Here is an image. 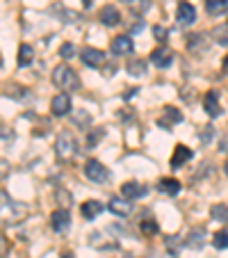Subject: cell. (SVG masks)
I'll return each instance as SVG.
<instances>
[{
	"label": "cell",
	"instance_id": "obj_1",
	"mask_svg": "<svg viewBox=\"0 0 228 258\" xmlns=\"http://www.w3.org/2000/svg\"><path fill=\"white\" fill-rule=\"evenodd\" d=\"M25 215V208L14 201L5 190H0V226H14Z\"/></svg>",
	"mask_w": 228,
	"mask_h": 258
},
{
	"label": "cell",
	"instance_id": "obj_2",
	"mask_svg": "<svg viewBox=\"0 0 228 258\" xmlns=\"http://www.w3.org/2000/svg\"><path fill=\"white\" fill-rule=\"evenodd\" d=\"M53 83H55V87H59L64 94H66V92H75V89L80 87L78 73L73 71L68 64H59V67H55V71H53Z\"/></svg>",
	"mask_w": 228,
	"mask_h": 258
},
{
	"label": "cell",
	"instance_id": "obj_3",
	"mask_svg": "<svg viewBox=\"0 0 228 258\" xmlns=\"http://www.w3.org/2000/svg\"><path fill=\"white\" fill-rule=\"evenodd\" d=\"M55 153H57V158L64 162L75 158V153H78V142H75V137L68 131H62L57 135V140H55Z\"/></svg>",
	"mask_w": 228,
	"mask_h": 258
},
{
	"label": "cell",
	"instance_id": "obj_4",
	"mask_svg": "<svg viewBox=\"0 0 228 258\" xmlns=\"http://www.w3.org/2000/svg\"><path fill=\"white\" fill-rule=\"evenodd\" d=\"M85 176H87L92 183H98V185H103V183L110 180L107 167H103V162H98V160H89L87 165H85Z\"/></svg>",
	"mask_w": 228,
	"mask_h": 258
},
{
	"label": "cell",
	"instance_id": "obj_5",
	"mask_svg": "<svg viewBox=\"0 0 228 258\" xmlns=\"http://www.w3.org/2000/svg\"><path fill=\"white\" fill-rule=\"evenodd\" d=\"M80 59H83V64H87V67L98 69L105 62V53L98 48H92V46H85V48L80 50Z\"/></svg>",
	"mask_w": 228,
	"mask_h": 258
},
{
	"label": "cell",
	"instance_id": "obj_6",
	"mask_svg": "<svg viewBox=\"0 0 228 258\" xmlns=\"http://www.w3.org/2000/svg\"><path fill=\"white\" fill-rule=\"evenodd\" d=\"M110 50H112V55H130L132 50H135V44H132L130 34H119V37H114L110 44Z\"/></svg>",
	"mask_w": 228,
	"mask_h": 258
},
{
	"label": "cell",
	"instance_id": "obj_7",
	"mask_svg": "<svg viewBox=\"0 0 228 258\" xmlns=\"http://www.w3.org/2000/svg\"><path fill=\"white\" fill-rule=\"evenodd\" d=\"M50 112L55 117H66L71 112V96L68 94H55V98L50 101Z\"/></svg>",
	"mask_w": 228,
	"mask_h": 258
},
{
	"label": "cell",
	"instance_id": "obj_8",
	"mask_svg": "<svg viewBox=\"0 0 228 258\" xmlns=\"http://www.w3.org/2000/svg\"><path fill=\"white\" fill-rule=\"evenodd\" d=\"M98 21H101L103 25H107V28H114V25L121 23V12H119L114 5H105V7H101V12H98Z\"/></svg>",
	"mask_w": 228,
	"mask_h": 258
},
{
	"label": "cell",
	"instance_id": "obj_9",
	"mask_svg": "<svg viewBox=\"0 0 228 258\" xmlns=\"http://www.w3.org/2000/svg\"><path fill=\"white\" fill-rule=\"evenodd\" d=\"M68 224H71V215H68L66 208L53 210V215H50V226H53V231L62 233V231L68 229Z\"/></svg>",
	"mask_w": 228,
	"mask_h": 258
},
{
	"label": "cell",
	"instance_id": "obj_10",
	"mask_svg": "<svg viewBox=\"0 0 228 258\" xmlns=\"http://www.w3.org/2000/svg\"><path fill=\"white\" fill-rule=\"evenodd\" d=\"M107 208H110L114 215H119V217H128L130 210H132V204L126 199V197H110Z\"/></svg>",
	"mask_w": 228,
	"mask_h": 258
},
{
	"label": "cell",
	"instance_id": "obj_11",
	"mask_svg": "<svg viewBox=\"0 0 228 258\" xmlns=\"http://www.w3.org/2000/svg\"><path fill=\"white\" fill-rule=\"evenodd\" d=\"M171 62H174V53L169 48H165V46H160V48H156L150 53V64L158 69H167Z\"/></svg>",
	"mask_w": 228,
	"mask_h": 258
},
{
	"label": "cell",
	"instance_id": "obj_12",
	"mask_svg": "<svg viewBox=\"0 0 228 258\" xmlns=\"http://www.w3.org/2000/svg\"><path fill=\"white\" fill-rule=\"evenodd\" d=\"M203 107H205V112H208V117L217 119L221 117V103H219V94L217 92H208L203 96Z\"/></svg>",
	"mask_w": 228,
	"mask_h": 258
},
{
	"label": "cell",
	"instance_id": "obj_13",
	"mask_svg": "<svg viewBox=\"0 0 228 258\" xmlns=\"http://www.w3.org/2000/svg\"><path fill=\"white\" fill-rule=\"evenodd\" d=\"M146 192H148V187L141 185V183H137V180H128V183H123V185H121V195L126 197L128 201H130V199H139V197H144Z\"/></svg>",
	"mask_w": 228,
	"mask_h": 258
},
{
	"label": "cell",
	"instance_id": "obj_14",
	"mask_svg": "<svg viewBox=\"0 0 228 258\" xmlns=\"http://www.w3.org/2000/svg\"><path fill=\"white\" fill-rule=\"evenodd\" d=\"M176 19H178V23L180 25H192L196 21V10L189 3H180L178 5V10H176Z\"/></svg>",
	"mask_w": 228,
	"mask_h": 258
},
{
	"label": "cell",
	"instance_id": "obj_15",
	"mask_svg": "<svg viewBox=\"0 0 228 258\" xmlns=\"http://www.w3.org/2000/svg\"><path fill=\"white\" fill-rule=\"evenodd\" d=\"M162 112H165V114L158 119V123H160L162 128H171V126H176V123L183 121V112H180V110H176V107H171V105H167Z\"/></svg>",
	"mask_w": 228,
	"mask_h": 258
},
{
	"label": "cell",
	"instance_id": "obj_16",
	"mask_svg": "<svg viewBox=\"0 0 228 258\" xmlns=\"http://www.w3.org/2000/svg\"><path fill=\"white\" fill-rule=\"evenodd\" d=\"M187 160H192V149H189V146H185V144H178L174 149V156H171L169 165L174 167V169H180V167H183Z\"/></svg>",
	"mask_w": 228,
	"mask_h": 258
},
{
	"label": "cell",
	"instance_id": "obj_17",
	"mask_svg": "<svg viewBox=\"0 0 228 258\" xmlns=\"http://www.w3.org/2000/svg\"><path fill=\"white\" fill-rule=\"evenodd\" d=\"M103 208H105V206H103L101 201L89 199V201H85V204L80 206V213H83L85 219H94V217H98V215L103 213Z\"/></svg>",
	"mask_w": 228,
	"mask_h": 258
},
{
	"label": "cell",
	"instance_id": "obj_18",
	"mask_svg": "<svg viewBox=\"0 0 228 258\" xmlns=\"http://www.w3.org/2000/svg\"><path fill=\"white\" fill-rule=\"evenodd\" d=\"M205 12L210 16L228 14V0H205Z\"/></svg>",
	"mask_w": 228,
	"mask_h": 258
},
{
	"label": "cell",
	"instance_id": "obj_19",
	"mask_svg": "<svg viewBox=\"0 0 228 258\" xmlns=\"http://www.w3.org/2000/svg\"><path fill=\"white\" fill-rule=\"evenodd\" d=\"M203 244H205V231L203 229H194L187 235V240H185V247H189V249H203Z\"/></svg>",
	"mask_w": 228,
	"mask_h": 258
},
{
	"label": "cell",
	"instance_id": "obj_20",
	"mask_svg": "<svg viewBox=\"0 0 228 258\" xmlns=\"http://www.w3.org/2000/svg\"><path fill=\"white\" fill-rule=\"evenodd\" d=\"M158 190H160L162 195L176 197L180 192V183L176 178H160V183H158Z\"/></svg>",
	"mask_w": 228,
	"mask_h": 258
},
{
	"label": "cell",
	"instance_id": "obj_21",
	"mask_svg": "<svg viewBox=\"0 0 228 258\" xmlns=\"http://www.w3.org/2000/svg\"><path fill=\"white\" fill-rule=\"evenodd\" d=\"M34 57V50L30 44H21L19 46V53H16V67H28Z\"/></svg>",
	"mask_w": 228,
	"mask_h": 258
},
{
	"label": "cell",
	"instance_id": "obj_22",
	"mask_svg": "<svg viewBox=\"0 0 228 258\" xmlns=\"http://www.w3.org/2000/svg\"><path fill=\"white\" fill-rule=\"evenodd\" d=\"M128 10L135 16H144L146 12L150 10V0H130V3H128Z\"/></svg>",
	"mask_w": 228,
	"mask_h": 258
},
{
	"label": "cell",
	"instance_id": "obj_23",
	"mask_svg": "<svg viewBox=\"0 0 228 258\" xmlns=\"http://www.w3.org/2000/svg\"><path fill=\"white\" fill-rule=\"evenodd\" d=\"M73 123L78 128H87V126H92V117H89V112H85V110H75V112H73Z\"/></svg>",
	"mask_w": 228,
	"mask_h": 258
},
{
	"label": "cell",
	"instance_id": "obj_24",
	"mask_svg": "<svg viewBox=\"0 0 228 258\" xmlns=\"http://www.w3.org/2000/svg\"><path fill=\"white\" fill-rule=\"evenodd\" d=\"M128 73H130V76H146V62L144 59H132V62H128Z\"/></svg>",
	"mask_w": 228,
	"mask_h": 258
},
{
	"label": "cell",
	"instance_id": "obj_25",
	"mask_svg": "<svg viewBox=\"0 0 228 258\" xmlns=\"http://www.w3.org/2000/svg\"><path fill=\"white\" fill-rule=\"evenodd\" d=\"M212 37L221 46H228V25H217V28L212 30Z\"/></svg>",
	"mask_w": 228,
	"mask_h": 258
},
{
	"label": "cell",
	"instance_id": "obj_26",
	"mask_svg": "<svg viewBox=\"0 0 228 258\" xmlns=\"http://www.w3.org/2000/svg\"><path fill=\"white\" fill-rule=\"evenodd\" d=\"M212 244H214V249H228V231H219V233H214Z\"/></svg>",
	"mask_w": 228,
	"mask_h": 258
},
{
	"label": "cell",
	"instance_id": "obj_27",
	"mask_svg": "<svg viewBox=\"0 0 228 258\" xmlns=\"http://www.w3.org/2000/svg\"><path fill=\"white\" fill-rule=\"evenodd\" d=\"M212 217L214 219H219V222H228V206H223V204H219V206H212Z\"/></svg>",
	"mask_w": 228,
	"mask_h": 258
},
{
	"label": "cell",
	"instance_id": "obj_28",
	"mask_svg": "<svg viewBox=\"0 0 228 258\" xmlns=\"http://www.w3.org/2000/svg\"><path fill=\"white\" fill-rule=\"evenodd\" d=\"M139 229H141L144 235H156L158 233V224L153 222V219H144V222L139 224Z\"/></svg>",
	"mask_w": 228,
	"mask_h": 258
},
{
	"label": "cell",
	"instance_id": "obj_29",
	"mask_svg": "<svg viewBox=\"0 0 228 258\" xmlns=\"http://www.w3.org/2000/svg\"><path fill=\"white\" fill-rule=\"evenodd\" d=\"M73 55H75V46L73 44H62V48H59V57L71 59Z\"/></svg>",
	"mask_w": 228,
	"mask_h": 258
},
{
	"label": "cell",
	"instance_id": "obj_30",
	"mask_svg": "<svg viewBox=\"0 0 228 258\" xmlns=\"http://www.w3.org/2000/svg\"><path fill=\"white\" fill-rule=\"evenodd\" d=\"M153 37H156L158 41H165L167 39V30L162 28V25H156V28H153Z\"/></svg>",
	"mask_w": 228,
	"mask_h": 258
},
{
	"label": "cell",
	"instance_id": "obj_31",
	"mask_svg": "<svg viewBox=\"0 0 228 258\" xmlns=\"http://www.w3.org/2000/svg\"><path fill=\"white\" fill-rule=\"evenodd\" d=\"M101 137H103V131H96L94 135H87V146H89V149H92V146H96Z\"/></svg>",
	"mask_w": 228,
	"mask_h": 258
},
{
	"label": "cell",
	"instance_id": "obj_32",
	"mask_svg": "<svg viewBox=\"0 0 228 258\" xmlns=\"http://www.w3.org/2000/svg\"><path fill=\"white\" fill-rule=\"evenodd\" d=\"M7 174H10V162H7V160H0V180L7 178Z\"/></svg>",
	"mask_w": 228,
	"mask_h": 258
},
{
	"label": "cell",
	"instance_id": "obj_33",
	"mask_svg": "<svg viewBox=\"0 0 228 258\" xmlns=\"http://www.w3.org/2000/svg\"><path fill=\"white\" fill-rule=\"evenodd\" d=\"M7 249H10V242H7V238L3 233H0V256H5Z\"/></svg>",
	"mask_w": 228,
	"mask_h": 258
},
{
	"label": "cell",
	"instance_id": "obj_34",
	"mask_svg": "<svg viewBox=\"0 0 228 258\" xmlns=\"http://www.w3.org/2000/svg\"><path fill=\"white\" fill-rule=\"evenodd\" d=\"M135 94H137V87H132L130 92H126V94H123V98H126V101H128V98H132V96H135Z\"/></svg>",
	"mask_w": 228,
	"mask_h": 258
},
{
	"label": "cell",
	"instance_id": "obj_35",
	"mask_svg": "<svg viewBox=\"0 0 228 258\" xmlns=\"http://www.w3.org/2000/svg\"><path fill=\"white\" fill-rule=\"evenodd\" d=\"M83 7H92V0H83Z\"/></svg>",
	"mask_w": 228,
	"mask_h": 258
},
{
	"label": "cell",
	"instance_id": "obj_36",
	"mask_svg": "<svg viewBox=\"0 0 228 258\" xmlns=\"http://www.w3.org/2000/svg\"><path fill=\"white\" fill-rule=\"evenodd\" d=\"M223 169H226V176H228V160H226V165H223Z\"/></svg>",
	"mask_w": 228,
	"mask_h": 258
},
{
	"label": "cell",
	"instance_id": "obj_37",
	"mask_svg": "<svg viewBox=\"0 0 228 258\" xmlns=\"http://www.w3.org/2000/svg\"><path fill=\"white\" fill-rule=\"evenodd\" d=\"M62 258H73V256H71V253H64V256H62Z\"/></svg>",
	"mask_w": 228,
	"mask_h": 258
},
{
	"label": "cell",
	"instance_id": "obj_38",
	"mask_svg": "<svg viewBox=\"0 0 228 258\" xmlns=\"http://www.w3.org/2000/svg\"><path fill=\"white\" fill-rule=\"evenodd\" d=\"M121 3H126V5H128V3H130V0H121Z\"/></svg>",
	"mask_w": 228,
	"mask_h": 258
},
{
	"label": "cell",
	"instance_id": "obj_39",
	"mask_svg": "<svg viewBox=\"0 0 228 258\" xmlns=\"http://www.w3.org/2000/svg\"><path fill=\"white\" fill-rule=\"evenodd\" d=\"M0 64H3V57H0Z\"/></svg>",
	"mask_w": 228,
	"mask_h": 258
}]
</instances>
